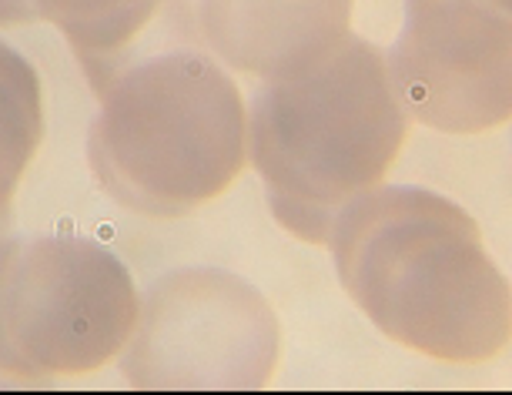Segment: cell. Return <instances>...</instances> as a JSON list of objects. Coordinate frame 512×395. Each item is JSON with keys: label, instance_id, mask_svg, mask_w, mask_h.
Instances as JSON below:
<instances>
[{"label": "cell", "instance_id": "obj_1", "mask_svg": "<svg viewBox=\"0 0 512 395\" xmlns=\"http://www.w3.org/2000/svg\"><path fill=\"white\" fill-rule=\"evenodd\" d=\"M338 282L385 339L446 365H486L512 335V295L479 225L429 188L355 198L328 231Z\"/></svg>", "mask_w": 512, "mask_h": 395}, {"label": "cell", "instance_id": "obj_2", "mask_svg": "<svg viewBox=\"0 0 512 395\" xmlns=\"http://www.w3.org/2000/svg\"><path fill=\"white\" fill-rule=\"evenodd\" d=\"M201 44L191 4L104 88L88 165L114 205L171 221L218 201L248 161L245 101Z\"/></svg>", "mask_w": 512, "mask_h": 395}, {"label": "cell", "instance_id": "obj_3", "mask_svg": "<svg viewBox=\"0 0 512 395\" xmlns=\"http://www.w3.org/2000/svg\"><path fill=\"white\" fill-rule=\"evenodd\" d=\"M409 121L389 54L355 34L265 81L245 114V148L272 218L298 242L325 245L335 218L392 171Z\"/></svg>", "mask_w": 512, "mask_h": 395}, {"label": "cell", "instance_id": "obj_4", "mask_svg": "<svg viewBox=\"0 0 512 395\" xmlns=\"http://www.w3.org/2000/svg\"><path fill=\"white\" fill-rule=\"evenodd\" d=\"M134 322L138 288L104 245L71 235L0 242V375L47 385L101 372Z\"/></svg>", "mask_w": 512, "mask_h": 395}, {"label": "cell", "instance_id": "obj_5", "mask_svg": "<svg viewBox=\"0 0 512 395\" xmlns=\"http://www.w3.org/2000/svg\"><path fill=\"white\" fill-rule=\"evenodd\" d=\"M121 372L134 392H262L278 369L282 325L245 278L181 268L138 302Z\"/></svg>", "mask_w": 512, "mask_h": 395}, {"label": "cell", "instance_id": "obj_6", "mask_svg": "<svg viewBox=\"0 0 512 395\" xmlns=\"http://www.w3.org/2000/svg\"><path fill=\"white\" fill-rule=\"evenodd\" d=\"M409 118L482 134L512 114V0H405L389 54Z\"/></svg>", "mask_w": 512, "mask_h": 395}, {"label": "cell", "instance_id": "obj_7", "mask_svg": "<svg viewBox=\"0 0 512 395\" xmlns=\"http://www.w3.org/2000/svg\"><path fill=\"white\" fill-rule=\"evenodd\" d=\"M198 17L221 64L272 81L322 61L349 34L352 0H201Z\"/></svg>", "mask_w": 512, "mask_h": 395}, {"label": "cell", "instance_id": "obj_8", "mask_svg": "<svg viewBox=\"0 0 512 395\" xmlns=\"http://www.w3.org/2000/svg\"><path fill=\"white\" fill-rule=\"evenodd\" d=\"M34 24L47 21L71 44L84 81L94 94L111 84V77L144 51L154 34L171 21L188 0H24Z\"/></svg>", "mask_w": 512, "mask_h": 395}, {"label": "cell", "instance_id": "obj_9", "mask_svg": "<svg viewBox=\"0 0 512 395\" xmlns=\"http://www.w3.org/2000/svg\"><path fill=\"white\" fill-rule=\"evenodd\" d=\"M44 144V88L34 64L0 41V221L14 225L17 188Z\"/></svg>", "mask_w": 512, "mask_h": 395}, {"label": "cell", "instance_id": "obj_10", "mask_svg": "<svg viewBox=\"0 0 512 395\" xmlns=\"http://www.w3.org/2000/svg\"><path fill=\"white\" fill-rule=\"evenodd\" d=\"M34 24L24 0H0V27H24Z\"/></svg>", "mask_w": 512, "mask_h": 395}, {"label": "cell", "instance_id": "obj_11", "mask_svg": "<svg viewBox=\"0 0 512 395\" xmlns=\"http://www.w3.org/2000/svg\"><path fill=\"white\" fill-rule=\"evenodd\" d=\"M11 231H14V225H4V221H0V242H4V238L11 235Z\"/></svg>", "mask_w": 512, "mask_h": 395}]
</instances>
